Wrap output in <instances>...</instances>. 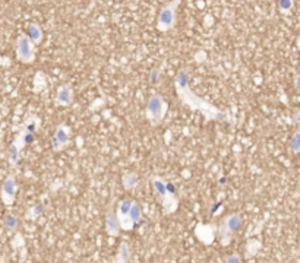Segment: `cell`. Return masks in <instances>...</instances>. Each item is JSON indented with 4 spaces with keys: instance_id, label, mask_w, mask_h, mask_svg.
I'll return each instance as SVG.
<instances>
[{
    "instance_id": "23",
    "label": "cell",
    "mask_w": 300,
    "mask_h": 263,
    "mask_svg": "<svg viewBox=\"0 0 300 263\" xmlns=\"http://www.w3.org/2000/svg\"><path fill=\"white\" fill-rule=\"evenodd\" d=\"M150 79H151V82H152V84H155V82L158 81V69H154V70L151 72Z\"/></svg>"
},
{
    "instance_id": "20",
    "label": "cell",
    "mask_w": 300,
    "mask_h": 263,
    "mask_svg": "<svg viewBox=\"0 0 300 263\" xmlns=\"http://www.w3.org/2000/svg\"><path fill=\"white\" fill-rule=\"evenodd\" d=\"M295 7V0H278V9L283 15H290Z\"/></svg>"
},
{
    "instance_id": "22",
    "label": "cell",
    "mask_w": 300,
    "mask_h": 263,
    "mask_svg": "<svg viewBox=\"0 0 300 263\" xmlns=\"http://www.w3.org/2000/svg\"><path fill=\"white\" fill-rule=\"evenodd\" d=\"M13 247L18 249V247H24V237L21 235V232H16L15 238H13Z\"/></svg>"
},
{
    "instance_id": "5",
    "label": "cell",
    "mask_w": 300,
    "mask_h": 263,
    "mask_svg": "<svg viewBox=\"0 0 300 263\" xmlns=\"http://www.w3.org/2000/svg\"><path fill=\"white\" fill-rule=\"evenodd\" d=\"M16 57L19 62L30 65L36 60V44L28 34H21L16 40Z\"/></svg>"
},
{
    "instance_id": "9",
    "label": "cell",
    "mask_w": 300,
    "mask_h": 263,
    "mask_svg": "<svg viewBox=\"0 0 300 263\" xmlns=\"http://www.w3.org/2000/svg\"><path fill=\"white\" fill-rule=\"evenodd\" d=\"M74 98H75V92H74V88L68 84H63L57 88L56 91V95H54V104L59 105V107H68L74 102Z\"/></svg>"
},
{
    "instance_id": "10",
    "label": "cell",
    "mask_w": 300,
    "mask_h": 263,
    "mask_svg": "<svg viewBox=\"0 0 300 263\" xmlns=\"http://www.w3.org/2000/svg\"><path fill=\"white\" fill-rule=\"evenodd\" d=\"M104 228H106V232L110 237H119L120 235L122 228H120V222H119V218H117V215H116L114 211H109L107 212Z\"/></svg>"
},
{
    "instance_id": "1",
    "label": "cell",
    "mask_w": 300,
    "mask_h": 263,
    "mask_svg": "<svg viewBox=\"0 0 300 263\" xmlns=\"http://www.w3.org/2000/svg\"><path fill=\"white\" fill-rule=\"evenodd\" d=\"M174 87L179 99L182 104L188 105L190 110L198 111L199 114L204 116L205 120H215V122H231V117L227 111L220 110L211 104L210 101L204 99L202 97L196 95L189 85V70L188 69H180L176 75L174 79Z\"/></svg>"
},
{
    "instance_id": "18",
    "label": "cell",
    "mask_w": 300,
    "mask_h": 263,
    "mask_svg": "<svg viewBox=\"0 0 300 263\" xmlns=\"http://www.w3.org/2000/svg\"><path fill=\"white\" fill-rule=\"evenodd\" d=\"M21 155H22V149H19L16 145H10V148H9V163L15 167V165H18V163H19V160H21Z\"/></svg>"
},
{
    "instance_id": "17",
    "label": "cell",
    "mask_w": 300,
    "mask_h": 263,
    "mask_svg": "<svg viewBox=\"0 0 300 263\" xmlns=\"http://www.w3.org/2000/svg\"><path fill=\"white\" fill-rule=\"evenodd\" d=\"M129 215H130V218H132V221L135 224H139L142 217H144L142 208H141V205L136 200H132V205H130V209H129Z\"/></svg>"
},
{
    "instance_id": "11",
    "label": "cell",
    "mask_w": 300,
    "mask_h": 263,
    "mask_svg": "<svg viewBox=\"0 0 300 263\" xmlns=\"http://www.w3.org/2000/svg\"><path fill=\"white\" fill-rule=\"evenodd\" d=\"M160 202H161V208H163L164 215H172L179 208V199L176 196V192H169L167 190L166 196H163L160 199Z\"/></svg>"
},
{
    "instance_id": "25",
    "label": "cell",
    "mask_w": 300,
    "mask_h": 263,
    "mask_svg": "<svg viewBox=\"0 0 300 263\" xmlns=\"http://www.w3.org/2000/svg\"><path fill=\"white\" fill-rule=\"evenodd\" d=\"M293 84H295V89L300 94V73L295 76V82H293Z\"/></svg>"
},
{
    "instance_id": "6",
    "label": "cell",
    "mask_w": 300,
    "mask_h": 263,
    "mask_svg": "<svg viewBox=\"0 0 300 263\" xmlns=\"http://www.w3.org/2000/svg\"><path fill=\"white\" fill-rule=\"evenodd\" d=\"M69 143H71V128L66 125H59L51 136V149L54 152H60Z\"/></svg>"
},
{
    "instance_id": "16",
    "label": "cell",
    "mask_w": 300,
    "mask_h": 263,
    "mask_svg": "<svg viewBox=\"0 0 300 263\" xmlns=\"http://www.w3.org/2000/svg\"><path fill=\"white\" fill-rule=\"evenodd\" d=\"M138 181H139V178H138L136 173H133V171L126 173V174H123V177H122V184H123V187L126 190H133L138 186Z\"/></svg>"
},
{
    "instance_id": "27",
    "label": "cell",
    "mask_w": 300,
    "mask_h": 263,
    "mask_svg": "<svg viewBox=\"0 0 300 263\" xmlns=\"http://www.w3.org/2000/svg\"><path fill=\"white\" fill-rule=\"evenodd\" d=\"M298 10H299V13H300V1H299V4H298Z\"/></svg>"
},
{
    "instance_id": "19",
    "label": "cell",
    "mask_w": 300,
    "mask_h": 263,
    "mask_svg": "<svg viewBox=\"0 0 300 263\" xmlns=\"http://www.w3.org/2000/svg\"><path fill=\"white\" fill-rule=\"evenodd\" d=\"M3 224H4L6 230H9V231H16V230H18V225H19V221H18V218H16L15 215L6 214L4 218H3Z\"/></svg>"
},
{
    "instance_id": "13",
    "label": "cell",
    "mask_w": 300,
    "mask_h": 263,
    "mask_svg": "<svg viewBox=\"0 0 300 263\" xmlns=\"http://www.w3.org/2000/svg\"><path fill=\"white\" fill-rule=\"evenodd\" d=\"M28 37L33 40V43L36 44V45L43 43L44 33H43V28L40 27V24L33 22V24L28 27Z\"/></svg>"
},
{
    "instance_id": "7",
    "label": "cell",
    "mask_w": 300,
    "mask_h": 263,
    "mask_svg": "<svg viewBox=\"0 0 300 263\" xmlns=\"http://www.w3.org/2000/svg\"><path fill=\"white\" fill-rule=\"evenodd\" d=\"M16 192H18V183H16V178L13 174H9L3 184H1V190H0V195H1V200L6 206H10L15 203V199H16Z\"/></svg>"
},
{
    "instance_id": "21",
    "label": "cell",
    "mask_w": 300,
    "mask_h": 263,
    "mask_svg": "<svg viewBox=\"0 0 300 263\" xmlns=\"http://www.w3.org/2000/svg\"><path fill=\"white\" fill-rule=\"evenodd\" d=\"M289 146H290V151H292L293 154H299L300 152V129H298V131L292 134V139H290Z\"/></svg>"
},
{
    "instance_id": "15",
    "label": "cell",
    "mask_w": 300,
    "mask_h": 263,
    "mask_svg": "<svg viewBox=\"0 0 300 263\" xmlns=\"http://www.w3.org/2000/svg\"><path fill=\"white\" fill-rule=\"evenodd\" d=\"M40 125H41V120H40V117H37V116H30L24 123H22V126L21 128H24L27 132H30V133H33V134H36L37 133V131L40 129Z\"/></svg>"
},
{
    "instance_id": "2",
    "label": "cell",
    "mask_w": 300,
    "mask_h": 263,
    "mask_svg": "<svg viewBox=\"0 0 300 263\" xmlns=\"http://www.w3.org/2000/svg\"><path fill=\"white\" fill-rule=\"evenodd\" d=\"M169 111V102L164 99L163 95L160 94H154L150 97L147 107H145V116L150 120V123L157 128L161 125V122L164 120L166 114Z\"/></svg>"
},
{
    "instance_id": "14",
    "label": "cell",
    "mask_w": 300,
    "mask_h": 263,
    "mask_svg": "<svg viewBox=\"0 0 300 263\" xmlns=\"http://www.w3.org/2000/svg\"><path fill=\"white\" fill-rule=\"evenodd\" d=\"M130 261V246L128 241H122L117 247V253L114 256V262L126 263Z\"/></svg>"
},
{
    "instance_id": "3",
    "label": "cell",
    "mask_w": 300,
    "mask_h": 263,
    "mask_svg": "<svg viewBox=\"0 0 300 263\" xmlns=\"http://www.w3.org/2000/svg\"><path fill=\"white\" fill-rule=\"evenodd\" d=\"M180 0H170L167 4H164L157 16V30L160 33H169L174 28L177 21V9H179Z\"/></svg>"
},
{
    "instance_id": "8",
    "label": "cell",
    "mask_w": 300,
    "mask_h": 263,
    "mask_svg": "<svg viewBox=\"0 0 300 263\" xmlns=\"http://www.w3.org/2000/svg\"><path fill=\"white\" fill-rule=\"evenodd\" d=\"M195 237L205 246H211L217 237L215 224H198L195 227Z\"/></svg>"
},
{
    "instance_id": "4",
    "label": "cell",
    "mask_w": 300,
    "mask_h": 263,
    "mask_svg": "<svg viewBox=\"0 0 300 263\" xmlns=\"http://www.w3.org/2000/svg\"><path fill=\"white\" fill-rule=\"evenodd\" d=\"M242 227V215L240 214H230L221 219V224L217 227V235L221 240L223 246H228L234 232H237Z\"/></svg>"
},
{
    "instance_id": "26",
    "label": "cell",
    "mask_w": 300,
    "mask_h": 263,
    "mask_svg": "<svg viewBox=\"0 0 300 263\" xmlns=\"http://www.w3.org/2000/svg\"><path fill=\"white\" fill-rule=\"evenodd\" d=\"M296 45H298V48L300 50V31H299V35H298V41H296Z\"/></svg>"
},
{
    "instance_id": "24",
    "label": "cell",
    "mask_w": 300,
    "mask_h": 263,
    "mask_svg": "<svg viewBox=\"0 0 300 263\" xmlns=\"http://www.w3.org/2000/svg\"><path fill=\"white\" fill-rule=\"evenodd\" d=\"M224 262H242V258H239L236 253H234V256H228V258H225L224 259Z\"/></svg>"
},
{
    "instance_id": "12",
    "label": "cell",
    "mask_w": 300,
    "mask_h": 263,
    "mask_svg": "<svg viewBox=\"0 0 300 263\" xmlns=\"http://www.w3.org/2000/svg\"><path fill=\"white\" fill-rule=\"evenodd\" d=\"M167 183H169V181H167L166 178L160 177V175H154V177H152V187H154V192H155L158 200H160L163 196H166V193H167Z\"/></svg>"
}]
</instances>
